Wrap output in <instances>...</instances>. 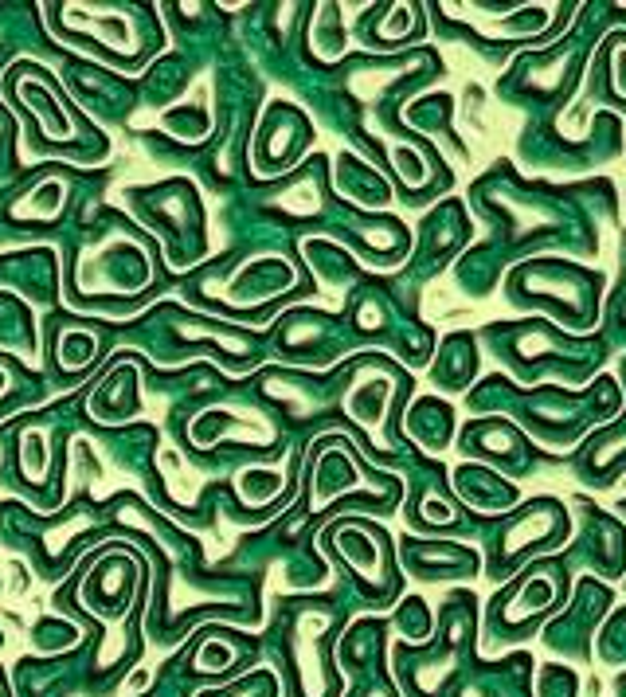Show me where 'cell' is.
<instances>
[{
    "label": "cell",
    "mask_w": 626,
    "mask_h": 697,
    "mask_svg": "<svg viewBox=\"0 0 626 697\" xmlns=\"http://www.w3.org/2000/svg\"><path fill=\"white\" fill-rule=\"evenodd\" d=\"M40 75H44V71H36V67H12V71H8V94H16V98L32 110V118H36L40 130H44V138L71 141L75 138V130H79V122H75V114L67 110L63 94L55 91L51 83H44Z\"/></svg>",
    "instance_id": "cell-1"
},
{
    "label": "cell",
    "mask_w": 626,
    "mask_h": 697,
    "mask_svg": "<svg viewBox=\"0 0 626 697\" xmlns=\"http://www.w3.org/2000/svg\"><path fill=\"white\" fill-rule=\"evenodd\" d=\"M341 557L349 560L353 568L360 572V580L368 576V580H384V572H388V557H384V545L376 541L372 545V537H357V533H341Z\"/></svg>",
    "instance_id": "cell-2"
},
{
    "label": "cell",
    "mask_w": 626,
    "mask_h": 697,
    "mask_svg": "<svg viewBox=\"0 0 626 697\" xmlns=\"http://www.w3.org/2000/svg\"><path fill=\"white\" fill-rule=\"evenodd\" d=\"M75 12H83V8H75ZM79 28L94 32V36L102 40V47L134 51V24H130V16H122V12H114V20H98V16L83 12V16H79Z\"/></svg>",
    "instance_id": "cell-3"
},
{
    "label": "cell",
    "mask_w": 626,
    "mask_h": 697,
    "mask_svg": "<svg viewBox=\"0 0 626 697\" xmlns=\"http://www.w3.org/2000/svg\"><path fill=\"white\" fill-rule=\"evenodd\" d=\"M47 431L44 427H28L20 435V470L28 482H44L47 478V466H51V451H47Z\"/></svg>",
    "instance_id": "cell-4"
},
{
    "label": "cell",
    "mask_w": 626,
    "mask_h": 697,
    "mask_svg": "<svg viewBox=\"0 0 626 697\" xmlns=\"http://www.w3.org/2000/svg\"><path fill=\"white\" fill-rule=\"evenodd\" d=\"M278 490H282V478L274 470H243L239 474V494H243L247 506H263Z\"/></svg>",
    "instance_id": "cell-5"
},
{
    "label": "cell",
    "mask_w": 626,
    "mask_h": 697,
    "mask_svg": "<svg viewBox=\"0 0 626 697\" xmlns=\"http://www.w3.org/2000/svg\"><path fill=\"white\" fill-rule=\"evenodd\" d=\"M90 357H94V337L83 333V329H63V341H59L63 369H83Z\"/></svg>",
    "instance_id": "cell-6"
},
{
    "label": "cell",
    "mask_w": 626,
    "mask_h": 697,
    "mask_svg": "<svg viewBox=\"0 0 626 697\" xmlns=\"http://www.w3.org/2000/svg\"><path fill=\"white\" fill-rule=\"evenodd\" d=\"M611 79H615V94L626 102V51L615 55V75H611Z\"/></svg>",
    "instance_id": "cell-7"
},
{
    "label": "cell",
    "mask_w": 626,
    "mask_h": 697,
    "mask_svg": "<svg viewBox=\"0 0 626 697\" xmlns=\"http://www.w3.org/2000/svg\"><path fill=\"white\" fill-rule=\"evenodd\" d=\"M4 388H8V372L0 369V396H4Z\"/></svg>",
    "instance_id": "cell-8"
}]
</instances>
